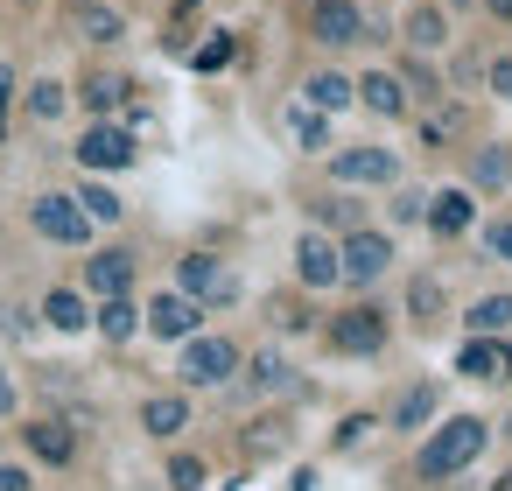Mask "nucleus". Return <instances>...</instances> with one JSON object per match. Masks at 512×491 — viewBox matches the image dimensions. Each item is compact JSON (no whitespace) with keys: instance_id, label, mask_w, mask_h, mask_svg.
<instances>
[{"instance_id":"nucleus-24","label":"nucleus","mask_w":512,"mask_h":491,"mask_svg":"<svg viewBox=\"0 0 512 491\" xmlns=\"http://www.w3.org/2000/svg\"><path fill=\"white\" fill-rule=\"evenodd\" d=\"M463 190L470 197H505L512 190V148L505 141H477L470 148V169H463Z\"/></svg>"},{"instance_id":"nucleus-5","label":"nucleus","mask_w":512,"mask_h":491,"mask_svg":"<svg viewBox=\"0 0 512 491\" xmlns=\"http://www.w3.org/2000/svg\"><path fill=\"white\" fill-rule=\"evenodd\" d=\"M29 232H36L43 246H64V253H85V246L99 239V225L85 218V204H78L71 190H36V197H29Z\"/></svg>"},{"instance_id":"nucleus-34","label":"nucleus","mask_w":512,"mask_h":491,"mask_svg":"<svg viewBox=\"0 0 512 491\" xmlns=\"http://www.w3.org/2000/svg\"><path fill=\"white\" fill-rule=\"evenodd\" d=\"M463 330H470V337H505V330H512V295H505V288H498V295H477V302L463 309Z\"/></svg>"},{"instance_id":"nucleus-45","label":"nucleus","mask_w":512,"mask_h":491,"mask_svg":"<svg viewBox=\"0 0 512 491\" xmlns=\"http://www.w3.org/2000/svg\"><path fill=\"white\" fill-rule=\"evenodd\" d=\"M0 491H36V470H29V463H8V456H0Z\"/></svg>"},{"instance_id":"nucleus-37","label":"nucleus","mask_w":512,"mask_h":491,"mask_svg":"<svg viewBox=\"0 0 512 491\" xmlns=\"http://www.w3.org/2000/svg\"><path fill=\"white\" fill-rule=\"evenodd\" d=\"M204 477H211V470H204V456L169 442V484H176V491H204Z\"/></svg>"},{"instance_id":"nucleus-18","label":"nucleus","mask_w":512,"mask_h":491,"mask_svg":"<svg viewBox=\"0 0 512 491\" xmlns=\"http://www.w3.org/2000/svg\"><path fill=\"white\" fill-rule=\"evenodd\" d=\"M134 421H141V435H148V442H183V435H190V421H197V407H190V393H183V386H169V393H141Z\"/></svg>"},{"instance_id":"nucleus-16","label":"nucleus","mask_w":512,"mask_h":491,"mask_svg":"<svg viewBox=\"0 0 512 491\" xmlns=\"http://www.w3.org/2000/svg\"><path fill=\"white\" fill-rule=\"evenodd\" d=\"M449 43H456V22H449L442 0H407V15H400V50H414V57H442Z\"/></svg>"},{"instance_id":"nucleus-32","label":"nucleus","mask_w":512,"mask_h":491,"mask_svg":"<svg viewBox=\"0 0 512 491\" xmlns=\"http://www.w3.org/2000/svg\"><path fill=\"white\" fill-rule=\"evenodd\" d=\"M309 225H323V232H351V225H365V197L330 183V190L309 197Z\"/></svg>"},{"instance_id":"nucleus-12","label":"nucleus","mask_w":512,"mask_h":491,"mask_svg":"<svg viewBox=\"0 0 512 491\" xmlns=\"http://www.w3.org/2000/svg\"><path fill=\"white\" fill-rule=\"evenodd\" d=\"M134 99H141V85H134L127 71H113V64H92V71L71 85V106H85V120H127Z\"/></svg>"},{"instance_id":"nucleus-38","label":"nucleus","mask_w":512,"mask_h":491,"mask_svg":"<svg viewBox=\"0 0 512 491\" xmlns=\"http://www.w3.org/2000/svg\"><path fill=\"white\" fill-rule=\"evenodd\" d=\"M386 218H393V225H421V218H428V190H414V183H393V204H386Z\"/></svg>"},{"instance_id":"nucleus-13","label":"nucleus","mask_w":512,"mask_h":491,"mask_svg":"<svg viewBox=\"0 0 512 491\" xmlns=\"http://www.w3.org/2000/svg\"><path fill=\"white\" fill-rule=\"evenodd\" d=\"M288 274H295L302 295H330V288H337V232L302 225L295 246H288Z\"/></svg>"},{"instance_id":"nucleus-11","label":"nucleus","mask_w":512,"mask_h":491,"mask_svg":"<svg viewBox=\"0 0 512 491\" xmlns=\"http://www.w3.org/2000/svg\"><path fill=\"white\" fill-rule=\"evenodd\" d=\"M204 316H211V309L169 281V288H155V295L141 302V337H155V344H183V337L204 330Z\"/></svg>"},{"instance_id":"nucleus-31","label":"nucleus","mask_w":512,"mask_h":491,"mask_svg":"<svg viewBox=\"0 0 512 491\" xmlns=\"http://www.w3.org/2000/svg\"><path fill=\"white\" fill-rule=\"evenodd\" d=\"M393 71H400V85H407L414 113H421V106H442V99H449V78L435 71V57H414V50H400V64H393Z\"/></svg>"},{"instance_id":"nucleus-21","label":"nucleus","mask_w":512,"mask_h":491,"mask_svg":"<svg viewBox=\"0 0 512 491\" xmlns=\"http://www.w3.org/2000/svg\"><path fill=\"white\" fill-rule=\"evenodd\" d=\"M435 239H470L477 232V197L463 190V183H449V190H428V218H421Z\"/></svg>"},{"instance_id":"nucleus-35","label":"nucleus","mask_w":512,"mask_h":491,"mask_svg":"<svg viewBox=\"0 0 512 491\" xmlns=\"http://www.w3.org/2000/svg\"><path fill=\"white\" fill-rule=\"evenodd\" d=\"M267 323H274V330H288V337H302V330H316L323 316H316V309H309V295L295 288V295H274V302H267Z\"/></svg>"},{"instance_id":"nucleus-26","label":"nucleus","mask_w":512,"mask_h":491,"mask_svg":"<svg viewBox=\"0 0 512 491\" xmlns=\"http://www.w3.org/2000/svg\"><path fill=\"white\" fill-rule=\"evenodd\" d=\"M302 106H316V113H351L358 106V92H351V71H337V64H316L309 78H302Z\"/></svg>"},{"instance_id":"nucleus-1","label":"nucleus","mask_w":512,"mask_h":491,"mask_svg":"<svg viewBox=\"0 0 512 491\" xmlns=\"http://www.w3.org/2000/svg\"><path fill=\"white\" fill-rule=\"evenodd\" d=\"M484 449H491L484 414H435L414 442V484H456L463 470H477Z\"/></svg>"},{"instance_id":"nucleus-51","label":"nucleus","mask_w":512,"mask_h":491,"mask_svg":"<svg viewBox=\"0 0 512 491\" xmlns=\"http://www.w3.org/2000/svg\"><path fill=\"white\" fill-rule=\"evenodd\" d=\"M15 8H43V0H15Z\"/></svg>"},{"instance_id":"nucleus-8","label":"nucleus","mask_w":512,"mask_h":491,"mask_svg":"<svg viewBox=\"0 0 512 491\" xmlns=\"http://www.w3.org/2000/svg\"><path fill=\"white\" fill-rule=\"evenodd\" d=\"M71 155H78L85 176H120V169L141 162V134H134L127 120H85V134H78Z\"/></svg>"},{"instance_id":"nucleus-17","label":"nucleus","mask_w":512,"mask_h":491,"mask_svg":"<svg viewBox=\"0 0 512 491\" xmlns=\"http://www.w3.org/2000/svg\"><path fill=\"white\" fill-rule=\"evenodd\" d=\"M351 92H358V106H365L372 120H386V127L414 120V99H407V85H400V71H393V64H379V71H358V78H351Z\"/></svg>"},{"instance_id":"nucleus-36","label":"nucleus","mask_w":512,"mask_h":491,"mask_svg":"<svg viewBox=\"0 0 512 491\" xmlns=\"http://www.w3.org/2000/svg\"><path fill=\"white\" fill-rule=\"evenodd\" d=\"M232 57H239V36H232V29H211V43H197V50H190V71H204V78H211V71H225Z\"/></svg>"},{"instance_id":"nucleus-15","label":"nucleus","mask_w":512,"mask_h":491,"mask_svg":"<svg viewBox=\"0 0 512 491\" xmlns=\"http://www.w3.org/2000/svg\"><path fill=\"white\" fill-rule=\"evenodd\" d=\"M246 400H288V393H302V379H295V358L281 351V344H260V351H246V365H239V379H232Z\"/></svg>"},{"instance_id":"nucleus-44","label":"nucleus","mask_w":512,"mask_h":491,"mask_svg":"<svg viewBox=\"0 0 512 491\" xmlns=\"http://www.w3.org/2000/svg\"><path fill=\"white\" fill-rule=\"evenodd\" d=\"M22 414V379L8 372V358H0V421H15Z\"/></svg>"},{"instance_id":"nucleus-2","label":"nucleus","mask_w":512,"mask_h":491,"mask_svg":"<svg viewBox=\"0 0 512 491\" xmlns=\"http://www.w3.org/2000/svg\"><path fill=\"white\" fill-rule=\"evenodd\" d=\"M400 267V239L386 232V225H351V232H337V288H351V295H372L386 274Z\"/></svg>"},{"instance_id":"nucleus-10","label":"nucleus","mask_w":512,"mask_h":491,"mask_svg":"<svg viewBox=\"0 0 512 491\" xmlns=\"http://www.w3.org/2000/svg\"><path fill=\"white\" fill-rule=\"evenodd\" d=\"M15 435H22L29 463H43V470H71V463L85 456V428H78V414H29Z\"/></svg>"},{"instance_id":"nucleus-46","label":"nucleus","mask_w":512,"mask_h":491,"mask_svg":"<svg viewBox=\"0 0 512 491\" xmlns=\"http://www.w3.org/2000/svg\"><path fill=\"white\" fill-rule=\"evenodd\" d=\"M484 15H491L498 29H512V0H484Z\"/></svg>"},{"instance_id":"nucleus-23","label":"nucleus","mask_w":512,"mask_h":491,"mask_svg":"<svg viewBox=\"0 0 512 491\" xmlns=\"http://www.w3.org/2000/svg\"><path fill=\"white\" fill-rule=\"evenodd\" d=\"M295 449V421L288 414H253L246 428H239V456L246 463H281Z\"/></svg>"},{"instance_id":"nucleus-22","label":"nucleus","mask_w":512,"mask_h":491,"mask_svg":"<svg viewBox=\"0 0 512 491\" xmlns=\"http://www.w3.org/2000/svg\"><path fill=\"white\" fill-rule=\"evenodd\" d=\"M36 316H43V330H57V337H85V330H92V295H85L78 281H64V288H50V295L36 302Z\"/></svg>"},{"instance_id":"nucleus-14","label":"nucleus","mask_w":512,"mask_h":491,"mask_svg":"<svg viewBox=\"0 0 512 491\" xmlns=\"http://www.w3.org/2000/svg\"><path fill=\"white\" fill-rule=\"evenodd\" d=\"M134 281H141V253H134V246H85V274H78V288H85L92 302H106V295H134Z\"/></svg>"},{"instance_id":"nucleus-7","label":"nucleus","mask_w":512,"mask_h":491,"mask_svg":"<svg viewBox=\"0 0 512 491\" xmlns=\"http://www.w3.org/2000/svg\"><path fill=\"white\" fill-rule=\"evenodd\" d=\"M323 176L337 190H393L400 183V155L379 148V141H351V148H330L323 155Z\"/></svg>"},{"instance_id":"nucleus-30","label":"nucleus","mask_w":512,"mask_h":491,"mask_svg":"<svg viewBox=\"0 0 512 491\" xmlns=\"http://www.w3.org/2000/svg\"><path fill=\"white\" fill-rule=\"evenodd\" d=\"M456 379H477V386L512 379V372H505V344H498V337H463V344H456Z\"/></svg>"},{"instance_id":"nucleus-40","label":"nucleus","mask_w":512,"mask_h":491,"mask_svg":"<svg viewBox=\"0 0 512 491\" xmlns=\"http://www.w3.org/2000/svg\"><path fill=\"white\" fill-rule=\"evenodd\" d=\"M15 99H22V71L0 64V148H8V134H15Z\"/></svg>"},{"instance_id":"nucleus-50","label":"nucleus","mask_w":512,"mask_h":491,"mask_svg":"<svg viewBox=\"0 0 512 491\" xmlns=\"http://www.w3.org/2000/svg\"><path fill=\"white\" fill-rule=\"evenodd\" d=\"M498 344H505V372H512V330H505V337H498Z\"/></svg>"},{"instance_id":"nucleus-25","label":"nucleus","mask_w":512,"mask_h":491,"mask_svg":"<svg viewBox=\"0 0 512 491\" xmlns=\"http://www.w3.org/2000/svg\"><path fill=\"white\" fill-rule=\"evenodd\" d=\"M71 29L92 43V50H120L127 43V15L113 0H71Z\"/></svg>"},{"instance_id":"nucleus-48","label":"nucleus","mask_w":512,"mask_h":491,"mask_svg":"<svg viewBox=\"0 0 512 491\" xmlns=\"http://www.w3.org/2000/svg\"><path fill=\"white\" fill-rule=\"evenodd\" d=\"M442 8H449V15H463V8H477V0H442Z\"/></svg>"},{"instance_id":"nucleus-41","label":"nucleus","mask_w":512,"mask_h":491,"mask_svg":"<svg viewBox=\"0 0 512 491\" xmlns=\"http://www.w3.org/2000/svg\"><path fill=\"white\" fill-rule=\"evenodd\" d=\"M372 428H379V414H344V421H337V435H330V449H337V456H351Z\"/></svg>"},{"instance_id":"nucleus-33","label":"nucleus","mask_w":512,"mask_h":491,"mask_svg":"<svg viewBox=\"0 0 512 491\" xmlns=\"http://www.w3.org/2000/svg\"><path fill=\"white\" fill-rule=\"evenodd\" d=\"M71 197H78V204H85V218H92V225H99V232H106V225H120V218H127V197H120V190H113V183H106V176H85V183H78V190H71Z\"/></svg>"},{"instance_id":"nucleus-4","label":"nucleus","mask_w":512,"mask_h":491,"mask_svg":"<svg viewBox=\"0 0 512 491\" xmlns=\"http://www.w3.org/2000/svg\"><path fill=\"white\" fill-rule=\"evenodd\" d=\"M316 330H323V344H330L337 358H379V351L393 344V309L372 302V295H358V302H344L337 316H323Z\"/></svg>"},{"instance_id":"nucleus-3","label":"nucleus","mask_w":512,"mask_h":491,"mask_svg":"<svg viewBox=\"0 0 512 491\" xmlns=\"http://www.w3.org/2000/svg\"><path fill=\"white\" fill-rule=\"evenodd\" d=\"M239 365H246V344L225 337V330H197V337L176 344V386L183 393H218V386L239 379Z\"/></svg>"},{"instance_id":"nucleus-29","label":"nucleus","mask_w":512,"mask_h":491,"mask_svg":"<svg viewBox=\"0 0 512 491\" xmlns=\"http://www.w3.org/2000/svg\"><path fill=\"white\" fill-rule=\"evenodd\" d=\"M92 337H106L113 351L134 344V337H141V302H134V295H106V302H92Z\"/></svg>"},{"instance_id":"nucleus-9","label":"nucleus","mask_w":512,"mask_h":491,"mask_svg":"<svg viewBox=\"0 0 512 491\" xmlns=\"http://www.w3.org/2000/svg\"><path fill=\"white\" fill-rule=\"evenodd\" d=\"M176 288H183V295H197L204 309H232V302H239V274H232V260H225V253H211V246L176 253Z\"/></svg>"},{"instance_id":"nucleus-49","label":"nucleus","mask_w":512,"mask_h":491,"mask_svg":"<svg viewBox=\"0 0 512 491\" xmlns=\"http://www.w3.org/2000/svg\"><path fill=\"white\" fill-rule=\"evenodd\" d=\"M288 8H295V15H309V8H323V0H288Z\"/></svg>"},{"instance_id":"nucleus-28","label":"nucleus","mask_w":512,"mask_h":491,"mask_svg":"<svg viewBox=\"0 0 512 491\" xmlns=\"http://www.w3.org/2000/svg\"><path fill=\"white\" fill-rule=\"evenodd\" d=\"M281 134H288V148H302V155H330V148H337L330 113H316V106H302V99L281 113Z\"/></svg>"},{"instance_id":"nucleus-42","label":"nucleus","mask_w":512,"mask_h":491,"mask_svg":"<svg viewBox=\"0 0 512 491\" xmlns=\"http://www.w3.org/2000/svg\"><path fill=\"white\" fill-rule=\"evenodd\" d=\"M484 92H491L498 106H512V50H498V57H484Z\"/></svg>"},{"instance_id":"nucleus-43","label":"nucleus","mask_w":512,"mask_h":491,"mask_svg":"<svg viewBox=\"0 0 512 491\" xmlns=\"http://www.w3.org/2000/svg\"><path fill=\"white\" fill-rule=\"evenodd\" d=\"M43 330V316L36 309H22V302H0V337H36Z\"/></svg>"},{"instance_id":"nucleus-52","label":"nucleus","mask_w":512,"mask_h":491,"mask_svg":"<svg viewBox=\"0 0 512 491\" xmlns=\"http://www.w3.org/2000/svg\"><path fill=\"white\" fill-rule=\"evenodd\" d=\"M505 197H512V190H505Z\"/></svg>"},{"instance_id":"nucleus-27","label":"nucleus","mask_w":512,"mask_h":491,"mask_svg":"<svg viewBox=\"0 0 512 491\" xmlns=\"http://www.w3.org/2000/svg\"><path fill=\"white\" fill-rule=\"evenodd\" d=\"M15 113H22L29 127H57V120L71 113V85H64V78H29L22 99H15Z\"/></svg>"},{"instance_id":"nucleus-39","label":"nucleus","mask_w":512,"mask_h":491,"mask_svg":"<svg viewBox=\"0 0 512 491\" xmlns=\"http://www.w3.org/2000/svg\"><path fill=\"white\" fill-rule=\"evenodd\" d=\"M477 246H484V260L512 267V218H484V225H477Z\"/></svg>"},{"instance_id":"nucleus-6","label":"nucleus","mask_w":512,"mask_h":491,"mask_svg":"<svg viewBox=\"0 0 512 491\" xmlns=\"http://www.w3.org/2000/svg\"><path fill=\"white\" fill-rule=\"evenodd\" d=\"M302 29H309V43L316 50H365V43H386V29L365 15V0H323V8H309L302 15Z\"/></svg>"},{"instance_id":"nucleus-20","label":"nucleus","mask_w":512,"mask_h":491,"mask_svg":"<svg viewBox=\"0 0 512 491\" xmlns=\"http://www.w3.org/2000/svg\"><path fill=\"white\" fill-rule=\"evenodd\" d=\"M435 414H442V386H435V379H407V386L393 393V407L379 414V428H393V435H421Z\"/></svg>"},{"instance_id":"nucleus-47","label":"nucleus","mask_w":512,"mask_h":491,"mask_svg":"<svg viewBox=\"0 0 512 491\" xmlns=\"http://www.w3.org/2000/svg\"><path fill=\"white\" fill-rule=\"evenodd\" d=\"M491 491H512V463H505V470H498V484H491Z\"/></svg>"},{"instance_id":"nucleus-19","label":"nucleus","mask_w":512,"mask_h":491,"mask_svg":"<svg viewBox=\"0 0 512 491\" xmlns=\"http://www.w3.org/2000/svg\"><path fill=\"white\" fill-rule=\"evenodd\" d=\"M400 316H407L414 337H435V330L449 323V288H442L435 274H407V288H400Z\"/></svg>"}]
</instances>
